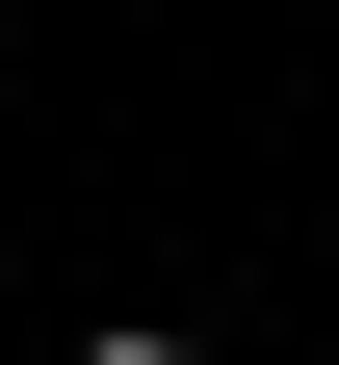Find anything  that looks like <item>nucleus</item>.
<instances>
[{
    "instance_id": "f257e3e1",
    "label": "nucleus",
    "mask_w": 339,
    "mask_h": 365,
    "mask_svg": "<svg viewBox=\"0 0 339 365\" xmlns=\"http://www.w3.org/2000/svg\"><path fill=\"white\" fill-rule=\"evenodd\" d=\"M79 365H209V339H79Z\"/></svg>"
}]
</instances>
